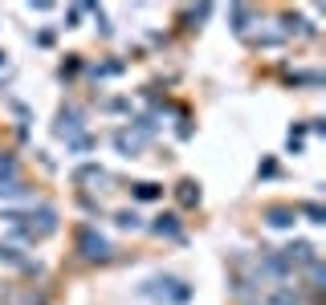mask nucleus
<instances>
[{
    "label": "nucleus",
    "instance_id": "2",
    "mask_svg": "<svg viewBox=\"0 0 326 305\" xmlns=\"http://www.w3.org/2000/svg\"><path fill=\"white\" fill-rule=\"evenodd\" d=\"M269 224H273V228H285V224H289V212L273 207V212H269Z\"/></svg>",
    "mask_w": 326,
    "mask_h": 305
},
{
    "label": "nucleus",
    "instance_id": "4",
    "mask_svg": "<svg viewBox=\"0 0 326 305\" xmlns=\"http://www.w3.org/2000/svg\"><path fill=\"white\" fill-rule=\"evenodd\" d=\"M118 224H122V228H139V216H135V212H118Z\"/></svg>",
    "mask_w": 326,
    "mask_h": 305
},
{
    "label": "nucleus",
    "instance_id": "3",
    "mask_svg": "<svg viewBox=\"0 0 326 305\" xmlns=\"http://www.w3.org/2000/svg\"><path fill=\"white\" fill-rule=\"evenodd\" d=\"M155 196H159L155 183H139V200H155Z\"/></svg>",
    "mask_w": 326,
    "mask_h": 305
},
{
    "label": "nucleus",
    "instance_id": "5",
    "mask_svg": "<svg viewBox=\"0 0 326 305\" xmlns=\"http://www.w3.org/2000/svg\"><path fill=\"white\" fill-rule=\"evenodd\" d=\"M179 200H184V203H192V200H196V192H192V183H179Z\"/></svg>",
    "mask_w": 326,
    "mask_h": 305
},
{
    "label": "nucleus",
    "instance_id": "1",
    "mask_svg": "<svg viewBox=\"0 0 326 305\" xmlns=\"http://www.w3.org/2000/svg\"><path fill=\"white\" fill-rule=\"evenodd\" d=\"M82 249H86V256H102V253H106L102 236H94V232H82Z\"/></svg>",
    "mask_w": 326,
    "mask_h": 305
},
{
    "label": "nucleus",
    "instance_id": "6",
    "mask_svg": "<svg viewBox=\"0 0 326 305\" xmlns=\"http://www.w3.org/2000/svg\"><path fill=\"white\" fill-rule=\"evenodd\" d=\"M155 232H175V224H171V216H159V224H155Z\"/></svg>",
    "mask_w": 326,
    "mask_h": 305
}]
</instances>
